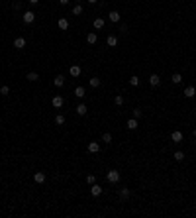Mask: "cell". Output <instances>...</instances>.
<instances>
[{
	"label": "cell",
	"mask_w": 196,
	"mask_h": 218,
	"mask_svg": "<svg viewBox=\"0 0 196 218\" xmlns=\"http://www.w3.org/2000/svg\"><path fill=\"white\" fill-rule=\"evenodd\" d=\"M12 8H14V10H20V8H22V2H14Z\"/></svg>",
	"instance_id": "obj_34"
},
{
	"label": "cell",
	"mask_w": 196,
	"mask_h": 218,
	"mask_svg": "<svg viewBox=\"0 0 196 218\" xmlns=\"http://www.w3.org/2000/svg\"><path fill=\"white\" fill-rule=\"evenodd\" d=\"M183 138H184V136H183V132H180V130H175V132L171 134V140H173V142H177V143L183 142Z\"/></svg>",
	"instance_id": "obj_10"
},
{
	"label": "cell",
	"mask_w": 196,
	"mask_h": 218,
	"mask_svg": "<svg viewBox=\"0 0 196 218\" xmlns=\"http://www.w3.org/2000/svg\"><path fill=\"white\" fill-rule=\"evenodd\" d=\"M26 79H28V81H30V83H35V81H39V75H38V73H28V75H26Z\"/></svg>",
	"instance_id": "obj_23"
},
{
	"label": "cell",
	"mask_w": 196,
	"mask_h": 218,
	"mask_svg": "<svg viewBox=\"0 0 196 218\" xmlns=\"http://www.w3.org/2000/svg\"><path fill=\"white\" fill-rule=\"evenodd\" d=\"M69 2H71V0H59V4H63V6H67Z\"/></svg>",
	"instance_id": "obj_35"
},
{
	"label": "cell",
	"mask_w": 196,
	"mask_h": 218,
	"mask_svg": "<svg viewBox=\"0 0 196 218\" xmlns=\"http://www.w3.org/2000/svg\"><path fill=\"white\" fill-rule=\"evenodd\" d=\"M63 104H65V100H63L61 94H55V96L51 98V106H53V108H61Z\"/></svg>",
	"instance_id": "obj_3"
},
{
	"label": "cell",
	"mask_w": 196,
	"mask_h": 218,
	"mask_svg": "<svg viewBox=\"0 0 196 218\" xmlns=\"http://www.w3.org/2000/svg\"><path fill=\"white\" fill-rule=\"evenodd\" d=\"M86 2H88V4H96L98 0H86Z\"/></svg>",
	"instance_id": "obj_37"
},
{
	"label": "cell",
	"mask_w": 196,
	"mask_h": 218,
	"mask_svg": "<svg viewBox=\"0 0 196 218\" xmlns=\"http://www.w3.org/2000/svg\"><path fill=\"white\" fill-rule=\"evenodd\" d=\"M45 173H41V171H38V173H33V183H38V185H43L45 183Z\"/></svg>",
	"instance_id": "obj_4"
},
{
	"label": "cell",
	"mask_w": 196,
	"mask_h": 218,
	"mask_svg": "<svg viewBox=\"0 0 196 218\" xmlns=\"http://www.w3.org/2000/svg\"><path fill=\"white\" fill-rule=\"evenodd\" d=\"M173 157H175L177 161H183V159H184V151H175V155H173Z\"/></svg>",
	"instance_id": "obj_31"
},
{
	"label": "cell",
	"mask_w": 196,
	"mask_h": 218,
	"mask_svg": "<svg viewBox=\"0 0 196 218\" xmlns=\"http://www.w3.org/2000/svg\"><path fill=\"white\" fill-rule=\"evenodd\" d=\"M88 151L90 153H98L100 151V142H90L88 143Z\"/></svg>",
	"instance_id": "obj_16"
},
{
	"label": "cell",
	"mask_w": 196,
	"mask_h": 218,
	"mask_svg": "<svg viewBox=\"0 0 196 218\" xmlns=\"http://www.w3.org/2000/svg\"><path fill=\"white\" fill-rule=\"evenodd\" d=\"M0 94H4V96H6V94H10V86L8 85H2V86H0Z\"/></svg>",
	"instance_id": "obj_30"
},
{
	"label": "cell",
	"mask_w": 196,
	"mask_h": 218,
	"mask_svg": "<svg viewBox=\"0 0 196 218\" xmlns=\"http://www.w3.org/2000/svg\"><path fill=\"white\" fill-rule=\"evenodd\" d=\"M129 195H132V191H129V187H122L120 189V199H129Z\"/></svg>",
	"instance_id": "obj_17"
},
{
	"label": "cell",
	"mask_w": 196,
	"mask_h": 218,
	"mask_svg": "<svg viewBox=\"0 0 196 218\" xmlns=\"http://www.w3.org/2000/svg\"><path fill=\"white\" fill-rule=\"evenodd\" d=\"M14 47H16V49H24L26 47V38H22V35L16 38V39H14Z\"/></svg>",
	"instance_id": "obj_11"
},
{
	"label": "cell",
	"mask_w": 196,
	"mask_h": 218,
	"mask_svg": "<svg viewBox=\"0 0 196 218\" xmlns=\"http://www.w3.org/2000/svg\"><path fill=\"white\" fill-rule=\"evenodd\" d=\"M104 24H106V22H104V18H96V20L92 22V26L96 28V30H102V28H104Z\"/></svg>",
	"instance_id": "obj_19"
},
{
	"label": "cell",
	"mask_w": 196,
	"mask_h": 218,
	"mask_svg": "<svg viewBox=\"0 0 196 218\" xmlns=\"http://www.w3.org/2000/svg\"><path fill=\"white\" fill-rule=\"evenodd\" d=\"M86 183H88V185H94V183H96V177H94V175H86Z\"/></svg>",
	"instance_id": "obj_33"
},
{
	"label": "cell",
	"mask_w": 196,
	"mask_h": 218,
	"mask_svg": "<svg viewBox=\"0 0 196 218\" xmlns=\"http://www.w3.org/2000/svg\"><path fill=\"white\" fill-rule=\"evenodd\" d=\"M171 83L173 85H180V83H183V75H180V73H175V75L171 77Z\"/></svg>",
	"instance_id": "obj_21"
},
{
	"label": "cell",
	"mask_w": 196,
	"mask_h": 218,
	"mask_svg": "<svg viewBox=\"0 0 196 218\" xmlns=\"http://www.w3.org/2000/svg\"><path fill=\"white\" fill-rule=\"evenodd\" d=\"M57 26H59V30H67V28H69V20L67 18H59Z\"/></svg>",
	"instance_id": "obj_20"
},
{
	"label": "cell",
	"mask_w": 196,
	"mask_h": 218,
	"mask_svg": "<svg viewBox=\"0 0 196 218\" xmlns=\"http://www.w3.org/2000/svg\"><path fill=\"white\" fill-rule=\"evenodd\" d=\"M100 140H102L104 143H112V134L106 132V134H102V138H100Z\"/></svg>",
	"instance_id": "obj_28"
},
{
	"label": "cell",
	"mask_w": 196,
	"mask_h": 218,
	"mask_svg": "<svg viewBox=\"0 0 196 218\" xmlns=\"http://www.w3.org/2000/svg\"><path fill=\"white\" fill-rule=\"evenodd\" d=\"M75 112H77L78 116H84L86 112H88V108H86V104H84V102H81V104H77V108H75Z\"/></svg>",
	"instance_id": "obj_13"
},
{
	"label": "cell",
	"mask_w": 196,
	"mask_h": 218,
	"mask_svg": "<svg viewBox=\"0 0 196 218\" xmlns=\"http://www.w3.org/2000/svg\"><path fill=\"white\" fill-rule=\"evenodd\" d=\"M75 96L83 100L86 96V89H84V86H77V89H75Z\"/></svg>",
	"instance_id": "obj_15"
},
{
	"label": "cell",
	"mask_w": 196,
	"mask_h": 218,
	"mask_svg": "<svg viewBox=\"0 0 196 218\" xmlns=\"http://www.w3.org/2000/svg\"><path fill=\"white\" fill-rule=\"evenodd\" d=\"M28 2H30V4H38L39 0H28Z\"/></svg>",
	"instance_id": "obj_36"
},
{
	"label": "cell",
	"mask_w": 196,
	"mask_h": 218,
	"mask_svg": "<svg viewBox=\"0 0 196 218\" xmlns=\"http://www.w3.org/2000/svg\"><path fill=\"white\" fill-rule=\"evenodd\" d=\"M106 181L108 183H112V185H116L120 181V171H116V169H110L106 173Z\"/></svg>",
	"instance_id": "obj_1"
},
{
	"label": "cell",
	"mask_w": 196,
	"mask_h": 218,
	"mask_svg": "<svg viewBox=\"0 0 196 218\" xmlns=\"http://www.w3.org/2000/svg\"><path fill=\"white\" fill-rule=\"evenodd\" d=\"M108 20L112 22V24H120V20H122V16H120V12H116V10H112L110 14H108Z\"/></svg>",
	"instance_id": "obj_5"
},
{
	"label": "cell",
	"mask_w": 196,
	"mask_h": 218,
	"mask_svg": "<svg viewBox=\"0 0 196 218\" xmlns=\"http://www.w3.org/2000/svg\"><path fill=\"white\" fill-rule=\"evenodd\" d=\"M102 191H104V189L100 187V185H96V183L90 185V195H92V197H100V195H102Z\"/></svg>",
	"instance_id": "obj_6"
},
{
	"label": "cell",
	"mask_w": 196,
	"mask_h": 218,
	"mask_svg": "<svg viewBox=\"0 0 196 218\" xmlns=\"http://www.w3.org/2000/svg\"><path fill=\"white\" fill-rule=\"evenodd\" d=\"M139 128V122H137V118H129L128 120V130H137Z\"/></svg>",
	"instance_id": "obj_18"
},
{
	"label": "cell",
	"mask_w": 196,
	"mask_h": 218,
	"mask_svg": "<svg viewBox=\"0 0 196 218\" xmlns=\"http://www.w3.org/2000/svg\"><path fill=\"white\" fill-rule=\"evenodd\" d=\"M53 85H55V86H63V85H65V75H57V77L53 79Z\"/></svg>",
	"instance_id": "obj_22"
},
{
	"label": "cell",
	"mask_w": 196,
	"mask_h": 218,
	"mask_svg": "<svg viewBox=\"0 0 196 218\" xmlns=\"http://www.w3.org/2000/svg\"><path fill=\"white\" fill-rule=\"evenodd\" d=\"M183 94H184L186 98H194V96H196V89L190 85V86H186V89H184V92H183Z\"/></svg>",
	"instance_id": "obj_12"
},
{
	"label": "cell",
	"mask_w": 196,
	"mask_h": 218,
	"mask_svg": "<svg viewBox=\"0 0 196 218\" xmlns=\"http://www.w3.org/2000/svg\"><path fill=\"white\" fill-rule=\"evenodd\" d=\"M192 134H194V138H196V128H194V132H192Z\"/></svg>",
	"instance_id": "obj_38"
},
{
	"label": "cell",
	"mask_w": 196,
	"mask_h": 218,
	"mask_svg": "<svg viewBox=\"0 0 196 218\" xmlns=\"http://www.w3.org/2000/svg\"><path fill=\"white\" fill-rule=\"evenodd\" d=\"M143 112H141V108H133V118H141Z\"/></svg>",
	"instance_id": "obj_32"
},
{
	"label": "cell",
	"mask_w": 196,
	"mask_h": 218,
	"mask_svg": "<svg viewBox=\"0 0 196 218\" xmlns=\"http://www.w3.org/2000/svg\"><path fill=\"white\" fill-rule=\"evenodd\" d=\"M81 73H83V69L78 67V65H71V69H69L71 77H81Z\"/></svg>",
	"instance_id": "obj_8"
},
{
	"label": "cell",
	"mask_w": 196,
	"mask_h": 218,
	"mask_svg": "<svg viewBox=\"0 0 196 218\" xmlns=\"http://www.w3.org/2000/svg\"><path fill=\"white\" fill-rule=\"evenodd\" d=\"M22 20H24L26 24H33V22H35V14L32 10H26L24 14H22Z\"/></svg>",
	"instance_id": "obj_2"
},
{
	"label": "cell",
	"mask_w": 196,
	"mask_h": 218,
	"mask_svg": "<svg viewBox=\"0 0 196 218\" xmlns=\"http://www.w3.org/2000/svg\"><path fill=\"white\" fill-rule=\"evenodd\" d=\"M73 14H75V16H81V14H83V4L73 6Z\"/></svg>",
	"instance_id": "obj_25"
},
{
	"label": "cell",
	"mask_w": 196,
	"mask_h": 218,
	"mask_svg": "<svg viewBox=\"0 0 196 218\" xmlns=\"http://www.w3.org/2000/svg\"><path fill=\"white\" fill-rule=\"evenodd\" d=\"M96 41H98V34L96 32H90L88 35H86V43H88V45H94Z\"/></svg>",
	"instance_id": "obj_9"
},
{
	"label": "cell",
	"mask_w": 196,
	"mask_h": 218,
	"mask_svg": "<svg viewBox=\"0 0 196 218\" xmlns=\"http://www.w3.org/2000/svg\"><path fill=\"white\" fill-rule=\"evenodd\" d=\"M114 104L116 106H122V104H124V96H122V94H116V96H114Z\"/></svg>",
	"instance_id": "obj_26"
},
{
	"label": "cell",
	"mask_w": 196,
	"mask_h": 218,
	"mask_svg": "<svg viewBox=\"0 0 196 218\" xmlns=\"http://www.w3.org/2000/svg\"><path fill=\"white\" fill-rule=\"evenodd\" d=\"M55 124H57V126H63V124H65V116H63V114H57V116H55Z\"/></svg>",
	"instance_id": "obj_27"
},
{
	"label": "cell",
	"mask_w": 196,
	"mask_h": 218,
	"mask_svg": "<svg viewBox=\"0 0 196 218\" xmlns=\"http://www.w3.org/2000/svg\"><path fill=\"white\" fill-rule=\"evenodd\" d=\"M149 85H151V86H159V85H161V77H159L157 73L149 75Z\"/></svg>",
	"instance_id": "obj_7"
},
{
	"label": "cell",
	"mask_w": 196,
	"mask_h": 218,
	"mask_svg": "<svg viewBox=\"0 0 196 218\" xmlns=\"http://www.w3.org/2000/svg\"><path fill=\"white\" fill-rule=\"evenodd\" d=\"M129 85H132V86H137V85H139V77H137V75L129 77Z\"/></svg>",
	"instance_id": "obj_29"
},
{
	"label": "cell",
	"mask_w": 196,
	"mask_h": 218,
	"mask_svg": "<svg viewBox=\"0 0 196 218\" xmlns=\"http://www.w3.org/2000/svg\"><path fill=\"white\" fill-rule=\"evenodd\" d=\"M106 45H108V47H116V45H118V38L110 34V35L106 38Z\"/></svg>",
	"instance_id": "obj_14"
},
{
	"label": "cell",
	"mask_w": 196,
	"mask_h": 218,
	"mask_svg": "<svg viewBox=\"0 0 196 218\" xmlns=\"http://www.w3.org/2000/svg\"><path fill=\"white\" fill-rule=\"evenodd\" d=\"M88 83H90V86H92V89H98V86H100V79H98V77H92Z\"/></svg>",
	"instance_id": "obj_24"
}]
</instances>
